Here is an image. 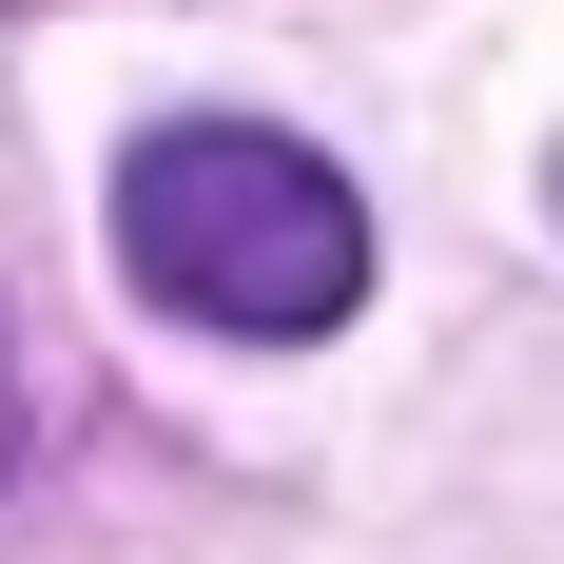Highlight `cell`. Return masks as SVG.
<instances>
[{
	"instance_id": "6da1fadb",
	"label": "cell",
	"mask_w": 564,
	"mask_h": 564,
	"mask_svg": "<svg viewBox=\"0 0 564 564\" xmlns=\"http://www.w3.org/2000/svg\"><path fill=\"white\" fill-rule=\"evenodd\" d=\"M117 253L156 312L195 332H350V292H370V215H350V175L312 137H253V117H156L137 156H117Z\"/></svg>"
},
{
	"instance_id": "7a4b0ae2",
	"label": "cell",
	"mask_w": 564,
	"mask_h": 564,
	"mask_svg": "<svg viewBox=\"0 0 564 564\" xmlns=\"http://www.w3.org/2000/svg\"><path fill=\"white\" fill-rule=\"evenodd\" d=\"M0 467H20V370H0Z\"/></svg>"
},
{
	"instance_id": "3957f363",
	"label": "cell",
	"mask_w": 564,
	"mask_h": 564,
	"mask_svg": "<svg viewBox=\"0 0 564 564\" xmlns=\"http://www.w3.org/2000/svg\"><path fill=\"white\" fill-rule=\"evenodd\" d=\"M545 195H564V156H545Z\"/></svg>"
}]
</instances>
